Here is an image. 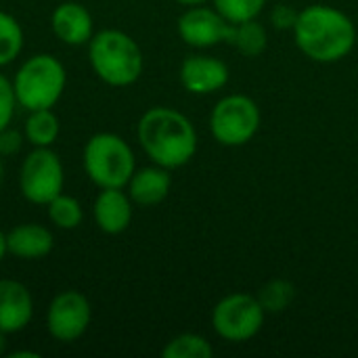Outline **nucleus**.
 Returning a JSON list of instances; mask_svg holds the SVG:
<instances>
[{
    "label": "nucleus",
    "mask_w": 358,
    "mask_h": 358,
    "mask_svg": "<svg viewBox=\"0 0 358 358\" xmlns=\"http://www.w3.org/2000/svg\"><path fill=\"white\" fill-rule=\"evenodd\" d=\"M298 48L315 63H338L357 44V25L336 6L310 4L300 10L294 25Z\"/></svg>",
    "instance_id": "obj_1"
},
{
    "label": "nucleus",
    "mask_w": 358,
    "mask_h": 358,
    "mask_svg": "<svg viewBox=\"0 0 358 358\" xmlns=\"http://www.w3.org/2000/svg\"><path fill=\"white\" fill-rule=\"evenodd\" d=\"M25 136L17 130H13L10 126H6L4 130H0V155L8 157L13 153H17L23 145Z\"/></svg>",
    "instance_id": "obj_26"
},
{
    "label": "nucleus",
    "mask_w": 358,
    "mask_h": 358,
    "mask_svg": "<svg viewBox=\"0 0 358 358\" xmlns=\"http://www.w3.org/2000/svg\"><path fill=\"white\" fill-rule=\"evenodd\" d=\"M55 248L52 233L38 222H23L6 233V250L19 260H40Z\"/></svg>",
    "instance_id": "obj_16"
},
{
    "label": "nucleus",
    "mask_w": 358,
    "mask_h": 358,
    "mask_svg": "<svg viewBox=\"0 0 358 358\" xmlns=\"http://www.w3.org/2000/svg\"><path fill=\"white\" fill-rule=\"evenodd\" d=\"M65 170L61 157L50 147H34L19 170L21 195L36 206H48L59 193H63Z\"/></svg>",
    "instance_id": "obj_8"
},
{
    "label": "nucleus",
    "mask_w": 358,
    "mask_h": 358,
    "mask_svg": "<svg viewBox=\"0 0 358 358\" xmlns=\"http://www.w3.org/2000/svg\"><path fill=\"white\" fill-rule=\"evenodd\" d=\"M8 254V250H6V235L0 231V262L4 260V256Z\"/></svg>",
    "instance_id": "obj_27"
},
{
    "label": "nucleus",
    "mask_w": 358,
    "mask_h": 358,
    "mask_svg": "<svg viewBox=\"0 0 358 358\" xmlns=\"http://www.w3.org/2000/svg\"><path fill=\"white\" fill-rule=\"evenodd\" d=\"M92 71L109 86L124 88L143 73V50L132 36L122 29H101L88 42Z\"/></svg>",
    "instance_id": "obj_3"
},
{
    "label": "nucleus",
    "mask_w": 358,
    "mask_h": 358,
    "mask_svg": "<svg viewBox=\"0 0 358 358\" xmlns=\"http://www.w3.org/2000/svg\"><path fill=\"white\" fill-rule=\"evenodd\" d=\"M178 36L193 48H212L220 42H229L233 23H229L216 8L203 4L189 6L176 23Z\"/></svg>",
    "instance_id": "obj_10"
},
{
    "label": "nucleus",
    "mask_w": 358,
    "mask_h": 358,
    "mask_svg": "<svg viewBox=\"0 0 358 358\" xmlns=\"http://www.w3.org/2000/svg\"><path fill=\"white\" fill-rule=\"evenodd\" d=\"M229 82V67L224 61L208 55H191L180 65V84L191 94H212Z\"/></svg>",
    "instance_id": "obj_11"
},
{
    "label": "nucleus",
    "mask_w": 358,
    "mask_h": 358,
    "mask_svg": "<svg viewBox=\"0 0 358 358\" xmlns=\"http://www.w3.org/2000/svg\"><path fill=\"white\" fill-rule=\"evenodd\" d=\"M132 199L124 189H101L92 203L96 227L105 235H120L132 222Z\"/></svg>",
    "instance_id": "obj_14"
},
{
    "label": "nucleus",
    "mask_w": 358,
    "mask_h": 358,
    "mask_svg": "<svg viewBox=\"0 0 358 358\" xmlns=\"http://www.w3.org/2000/svg\"><path fill=\"white\" fill-rule=\"evenodd\" d=\"M266 0H214V8L229 21V23H243L256 19L258 13L264 8Z\"/></svg>",
    "instance_id": "obj_23"
},
{
    "label": "nucleus",
    "mask_w": 358,
    "mask_h": 358,
    "mask_svg": "<svg viewBox=\"0 0 358 358\" xmlns=\"http://www.w3.org/2000/svg\"><path fill=\"white\" fill-rule=\"evenodd\" d=\"M65 84V65L57 57L46 52H38L25 59L13 78L17 103L27 111L52 109L63 96Z\"/></svg>",
    "instance_id": "obj_4"
},
{
    "label": "nucleus",
    "mask_w": 358,
    "mask_h": 358,
    "mask_svg": "<svg viewBox=\"0 0 358 358\" xmlns=\"http://www.w3.org/2000/svg\"><path fill=\"white\" fill-rule=\"evenodd\" d=\"M178 4H185V6H197V4H203L206 0H176Z\"/></svg>",
    "instance_id": "obj_29"
},
{
    "label": "nucleus",
    "mask_w": 358,
    "mask_h": 358,
    "mask_svg": "<svg viewBox=\"0 0 358 358\" xmlns=\"http://www.w3.org/2000/svg\"><path fill=\"white\" fill-rule=\"evenodd\" d=\"M264 308L252 294H229L212 310V327L218 338L241 344L256 338L264 325Z\"/></svg>",
    "instance_id": "obj_7"
},
{
    "label": "nucleus",
    "mask_w": 358,
    "mask_h": 358,
    "mask_svg": "<svg viewBox=\"0 0 358 358\" xmlns=\"http://www.w3.org/2000/svg\"><path fill=\"white\" fill-rule=\"evenodd\" d=\"M46 208H48V218L57 229L73 231L82 224L84 210H82L80 201L71 195L59 193L52 201H48Z\"/></svg>",
    "instance_id": "obj_22"
},
{
    "label": "nucleus",
    "mask_w": 358,
    "mask_h": 358,
    "mask_svg": "<svg viewBox=\"0 0 358 358\" xmlns=\"http://www.w3.org/2000/svg\"><path fill=\"white\" fill-rule=\"evenodd\" d=\"M164 358H212L214 357V348L212 344L199 336V334H180L176 338H172L164 350Z\"/></svg>",
    "instance_id": "obj_21"
},
{
    "label": "nucleus",
    "mask_w": 358,
    "mask_h": 358,
    "mask_svg": "<svg viewBox=\"0 0 358 358\" xmlns=\"http://www.w3.org/2000/svg\"><path fill=\"white\" fill-rule=\"evenodd\" d=\"M298 15H300V10H296V8H292L289 4H277L275 8H273V13H271V21H273V25L277 27V29H281V31H292L294 29V25H296V21H298Z\"/></svg>",
    "instance_id": "obj_25"
},
{
    "label": "nucleus",
    "mask_w": 358,
    "mask_h": 358,
    "mask_svg": "<svg viewBox=\"0 0 358 358\" xmlns=\"http://www.w3.org/2000/svg\"><path fill=\"white\" fill-rule=\"evenodd\" d=\"M256 298L262 304L266 315H279V313L287 310L289 304L296 300V285L292 281H287V279L277 277V279L266 281L258 289Z\"/></svg>",
    "instance_id": "obj_19"
},
{
    "label": "nucleus",
    "mask_w": 358,
    "mask_h": 358,
    "mask_svg": "<svg viewBox=\"0 0 358 358\" xmlns=\"http://www.w3.org/2000/svg\"><path fill=\"white\" fill-rule=\"evenodd\" d=\"M23 27L10 15L0 10V67L10 65L23 50Z\"/></svg>",
    "instance_id": "obj_20"
},
{
    "label": "nucleus",
    "mask_w": 358,
    "mask_h": 358,
    "mask_svg": "<svg viewBox=\"0 0 358 358\" xmlns=\"http://www.w3.org/2000/svg\"><path fill=\"white\" fill-rule=\"evenodd\" d=\"M136 136L149 159L168 170L187 166L197 153L195 126L172 107L147 109L138 120Z\"/></svg>",
    "instance_id": "obj_2"
},
{
    "label": "nucleus",
    "mask_w": 358,
    "mask_h": 358,
    "mask_svg": "<svg viewBox=\"0 0 358 358\" xmlns=\"http://www.w3.org/2000/svg\"><path fill=\"white\" fill-rule=\"evenodd\" d=\"M84 170L99 189H126L136 170L132 147L113 132H96L84 145Z\"/></svg>",
    "instance_id": "obj_5"
},
{
    "label": "nucleus",
    "mask_w": 358,
    "mask_h": 358,
    "mask_svg": "<svg viewBox=\"0 0 358 358\" xmlns=\"http://www.w3.org/2000/svg\"><path fill=\"white\" fill-rule=\"evenodd\" d=\"M17 105L19 103H17V96H15L13 80H8L4 73H0V130L10 126Z\"/></svg>",
    "instance_id": "obj_24"
},
{
    "label": "nucleus",
    "mask_w": 358,
    "mask_h": 358,
    "mask_svg": "<svg viewBox=\"0 0 358 358\" xmlns=\"http://www.w3.org/2000/svg\"><path fill=\"white\" fill-rule=\"evenodd\" d=\"M4 352H6V334L0 331V357H4Z\"/></svg>",
    "instance_id": "obj_28"
},
{
    "label": "nucleus",
    "mask_w": 358,
    "mask_h": 358,
    "mask_svg": "<svg viewBox=\"0 0 358 358\" xmlns=\"http://www.w3.org/2000/svg\"><path fill=\"white\" fill-rule=\"evenodd\" d=\"M50 27L55 36L67 46L88 44L94 36V21L88 8L80 2H61L50 15Z\"/></svg>",
    "instance_id": "obj_13"
},
{
    "label": "nucleus",
    "mask_w": 358,
    "mask_h": 358,
    "mask_svg": "<svg viewBox=\"0 0 358 358\" xmlns=\"http://www.w3.org/2000/svg\"><path fill=\"white\" fill-rule=\"evenodd\" d=\"M90 319L92 310L88 298L76 289H67L52 298L46 310V329L57 342L71 344L88 331Z\"/></svg>",
    "instance_id": "obj_9"
},
{
    "label": "nucleus",
    "mask_w": 358,
    "mask_h": 358,
    "mask_svg": "<svg viewBox=\"0 0 358 358\" xmlns=\"http://www.w3.org/2000/svg\"><path fill=\"white\" fill-rule=\"evenodd\" d=\"M34 317L31 292L15 279H0V331L10 336L23 331Z\"/></svg>",
    "instance_id": "obj_12"
},
{
    "label": "nucleus",
    "mask_w": 358,
    "mask_h": 358,
    "mask_svg": "<svg viewBox=\"0 0 358 358\" xmlns=\"http://www.w3.org/2000/svg\"><path fill=\"white\" fill-rule=\"evenodd\" d=\"M260 107L245 94H229L220 99L210 113L212 136L224 147L248 145L260 130Z\"/></svg>",
    "instance_id": "obj_6"
},
{
    "label": "nucleus",
    "mask_w": 358,
    "mask_h": 358,
    "mask_svg": "<svg viewBox=\"0 0 358 358\" xmlns=\"http://www.w3.org/2000/svg\"><path fill=\"white\" fill-rule=\"evenodd\" d=\"M2 155H0V187H2V176H4V166H2Z\"/></svg>",
    "instance_id": "obj_31"
},
{
    "label": "nucleus",
    "mask_w": 358,
    "mask_h": 358,
    "mask_svg": "<svg viewBox=\"0 0 358 358\" xmlns=\"http://www.w3.org/2000/svg\"><path fill=\"white\" fill-rule=\"evenodd\" d=\"M130 199L136 206L143 208H151L162 203L172 189V176L168 168H162L157 164L147 166V168H138L134 170L132 178L126 185Z\"/></svg>",
    "instance_id": "obj_15"
},
{
    "label": "nucleus",
    "mask_w": 358,
    "mask_h": 358,
    "mask_svg": "<svg viewBox=\"0 0 358 358\" xmlns=\"http://www.w3.org/2000/svg\"><path fill=\"white\" fill-rule=\"evenodd\" d=\"M10 357H13V358H19V357L38 358V357H40V355H36V352H19V350H17V352H13V355H10Z\"/></svg>",
    "instance_id": "obj_30"
},
{
    "label": "nucleus",
    "mask_w": 358,
    "mask_h": 358,
    "mask_svg": "<svg viewBox=\"0 0 358 358\" xmlns=\"http://www.w3.org/2000/svg\"><path fill=\"white\" fill-rule=\"evenodd\" d=\"M61 124L52 109H36L29 111L23 124V136L31 147H52L59 138Z\"/></svg>",
    "instance_id": "obj_17"
},
{
    "label": "nucleus",
    "mask_w": 358,
    "mask_h": 358,
    "mask_svg": "<svg viewBox=\"0 0 358 358\" xmlns=\"http://www.w3.org/2000/svg\"><path fill=\"white\" fill-rule=\"evenodd\" d=\"M229 44H233L243 57H260L266 50L268 44V34L262 23L256 19L243 21V23H233V34Z\"/></svg>",
    "instance_id": "obj_18"
}]
</instances>
